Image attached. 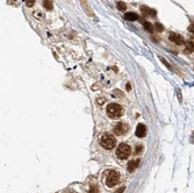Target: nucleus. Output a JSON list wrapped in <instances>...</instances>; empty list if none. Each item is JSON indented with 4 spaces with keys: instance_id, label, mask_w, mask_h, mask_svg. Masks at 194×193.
Returning <instances> with one entry per match:
<instances>
[{
    "instance_id": "obj_1",
    "label": "nucleus",
    "mask_w": 194,
    "mask_h": 193,
    "mask_svg": "<svg viewBox=\"0 0 194 193\" xmlns=\"http://www.w3.org/2000/svg\"><path fill=\"white\" fill-rule=\"evenodd\" d=\"M123 114V109L119 104H110L107 107V115L110 119H119Z\"/></svg>"
},
{
    "instance_id": "obj_2",
    "label": "nucleus",
    "mask_w": 194,
    "mask_h": 193,
    "mask_svg": "<svg viewBox=\"0 0 194 193\" xmlns=\"http://www.w3.org/2000/svg\"><path fill=\"white\" fill-rule=\"evenodd\" d=\"M100 143H101V145H102L105 149L110 150V149H113L114 147H115L116 140H115V137H114L113 135H110V134H105V135L101 137Z\"/></svg>"
},
{
    "instance_id": "obj_3",
    "label": "nucleus",
    "mask_w": 194,
    "mask_h": 193,
    "mask_svg": "<svg viewBox=\"0 0 194 193\" xmlns=\"http://www.w3.org/2000/svg\"><path fill=\"white\" fill-rule=\"evenodd\" d=\"M130 152H131L130 147L128 144H126V143H121V144L119 145L118 150H116V155H118V157L120 159H126V158H128L129 155H130Z\"/></svg>"
},
{
    "instance_id": "obj_4",
    "label": "nucleus",
    "mask_w": 194,
    "mask_h": 193,
    "mask_svg": "<svg viewBox=\"0 0 194 193\" xmlns=\"http://www.w3.org/2000/svg\"><path fill=\"white\" fill-rule=\"evenodd\" d=\"M120 181V175L116 171H109L106 177V184L109 187H114Z\"/></svg>"
},
{
    "instance_id": "obj_5",
    "label": "nucleus",
    "mask_w": 194,
    "mask_h": 193,
    "mask_svg": "<svg viewBox=\"0 0 194 193\" xmlns=\"http://www.w3.org/2000/svg\"><path fill=\"white\" fill-rule=\"evenodd\" d=\"M114 133L116 134V135H124V134L128 133V130H129V127H128V124L123 123V122H120V123H118L115 127H114Z\"/></svg>"
},
{
    "instance_id": "obj_6",
    "label": "nucleus",
    "mask_w": 194,
    "mask_h": 193,
    "mask_svg": "<svg viewBox=\"0 0 194 193\" xmlns=\"http://www.w3.org/2000/svg\"><path fill=\"white\" fill-rule=\"evenodd\" d=\"M169 40L172 41L173 43H176V44H179V45H181V44L185 43L184 37H182L181 35H179V34H176V33H170V35H169Z\"/></svg>"
},
{
    "instance_id": "obj_7",
    "label": "nucleus",
    "mask_w": 194,
    "mask_h": 193,
    "mask_svg": "<svg viewBox=\"0 0 194 193\" xmlns=\"http://www.w3.org/2000/svg\"><path fill=\"white\" fill-rule=\"evenodd\" d=\"M136 136L137 137H144L145 136V134H146V127L144 126V124H142V123H140L138 126H137V128H136Z\"/></svg>"
},
{
    "instance_id": "obj_8",
    "label": "nucleus",
    "mask_w": 194,
    "mask_h": 193,
    "mask_svg": "<svg viewBox=\"0 0 194 193\" xmlns=\"http://www.w3.org/2000/svg\"><path fill=\"white\" fill-rule=\"evenodd\" d=\"M141 12H142L143 15H152V16H156V11L155 9H150L148 6H141L140 7Z\"/></svg>"
},
{
    "instance_id": "obj_9",
    "label": "nucleus",
    "mask_w": 194,
    "mask_h": 193,
    "mask_svg": "<svg viewBox=\"0 0 194 193\" xmlns=\"http://www.w3.org/2000/svg\"><path fill=\"white\" fill-rule=\"evenodd\" d=\"M140 159H136V160H131V162H129L128 163V171L129 172H133L136 170V168L138 165H140Z\"/></svg>"
},
{
    "instance_id": "obj_10",
    "label": "nucleus",
    "mask_w": 194,
    "mask_h": 193,
    "mask_svg": "<svg viewBox=\"0 0 194 193\" xmlns=\"http://www.w3.org/2000/svg\"><path fill=\"white\" fill-rule=\"evenodd\" d=\"M124 19L128 20V21H135V20L138 19V16H137L136 13L130 12V13H126V14H124Z\"/></svg>"
},
{
    "instance_id": "obj_11",
    "label": "nucleus",
    "mask_w": 194,
    "mask_h": 193,
    "mask_svg": "<svg viewBox=\"0 0 194 193\" xmlns=\"http://www.w3.org/2000/svg\"><path fill=\"white\" fill-rule=\"evenodd\" d=\"M142 23H143V27H144V29H145L146 31H149V33H152V31L155 30L153 26H152V24L150 23V22H148V21H143Z\"/></svg>"
},
{
    "instance_id": "obj_12",
    "label": "nucleus",
    "mask_w": 194,
    "mask_h": 193,
    "mask_svg": "<svg viewBox=\"0 0 194 193\" xmlns=\"http://www.w3.org/2000/svg\"><path fill=\"white\" fill-rule=\"evenodd\" d=\"M43 6H44V8L46 9H52V1L51 0H44L43 1Z\"/></svg>"
},
{
    "instance_id": "obj_13",
    "label": "nucleus",
    "mask_w": 194,
    "mask_h": 193,
    "mask_svg": "<svg viewBox=\"0 0 194 193\" xmlns=\"http://www.w3.org/2000/svg\"><path fill=\"white\" fill-rule=\"evenodd\" d=\"M186 49L187 51H194V41H189L186 45Z\"/></svg>"
},
{
    "instance_id": "obj_14",
    "label": "nucleus",
    "mask_w": 194,
    "mask_h": 193,
    "mask_svg": "<svg viewBox=\"0 0 194 193\" xmlns=\"http://www.w3.org/2000/svg\"><path fill=\"white\" fill-rule=\"evenodd\" d=\"M116 6H118V8L120 9V11H124V9L127 8V6H126V4H124L123 1H118Z\"/></svg>"
},
{
    "instance_id": "obj_15",
    "label": "nucleus",
    "mask_w": 194,
    "mask_h": 193,
    "mask_svg": "<svg viewBox=\"0 0 194 193\" xmlns=\"http://www.w3.org/2000/svg\"><path fill=\"white\" fill-rule=\"evenodd\" d=\"M34 4H35V0H26V5L28 7H31Z\"/></svg>"
},
{
    "instance_id": "obj_16",
    "label": "nucleus",
    "mask_w": 194,
    "mask_h": 193,
    "mask_svg": "<svg viewBox=\"0 0 194 193\" xmlns=\"http://www.w3.org/2000/svg\"><path fill=\"white\" fill-rule=\"evenodd\" d=\"M156 29H157L158 31H162V30L164 29V27H163V26H162L161 23H156Z\"/></svg>"
},
{
    "instance_id": "obj_17",
    "label": "nucleus",
    "mask_w": 194,
    "mask_h": 193,
    "mask_svg": "<svg viewBox=\"0 0 194 193\" xmlns=\"http://www.w3.org/2000/svg\"><path fill=\"white\" fill-rule=\"evenodd\" d=\"M142 150H143V147H142V145H137V147H136V150H135V152H136V154H140V152H141Z\"/></svg>"
},
{
    "instance_id": "obj_18",
    "label": "nucleus",
    "mask_w": 194,
    "mask_h": 193,
    "mask_svg": "<svg viewBox=\"0 0 194 193\" xmlns=\"http://www.w3.org/2000/svg\"><path fill=\"white\" fill-rule=\"evenodd\" d=\"M90 193H98V187L97 186H95V187H92V188H91V191H90Z\"/></svg>"
},
{
    "instance_id": "obj_19",
    "label": "nucleus",
    "mask_w": 194,
    "mask_h": 193,
    "mask_svg": "<svg viewBox=\"0 0 194 193\" xmlns=\"http://www.w3.org/2000/svg\"><path fill=\"white\" fill-rule=\"evenodd\" d=\"M188 30H189V31H191V33H192V34H193V35H194V23L189 26V28H188Z\"/></svg>"
},
{
    "instance_id": "obj_20",
    "label": "nucleus",
    "mask_w": 194,
    "mask_h": 193,
    "mask_svg": "<svg viewBox=\"0 0 194 193\" xmlns=\"http://www.w3.org/2000/svg\"><path fill=\"white\" fill-rule=\"evenodd\" d=\"M126 190V188H124V187H120V188H119L118 191H116L115 193H123V191Z\"/></svg>"
},
{
    "instance_id": "obj_21",
    "label": "nucleus",
    "mask_w": 194,
    "mask_h": 193,
    "mask_svg": "<svg viewBox=\"0 0 194 193\" xmlns=\"http://www.w3.org/2000/svg\"><path fill=\"white\" fill-rule=\"evenodd\" d=\"M130 84H127V90H130Z\"/></svg>"
}]
</instances>
